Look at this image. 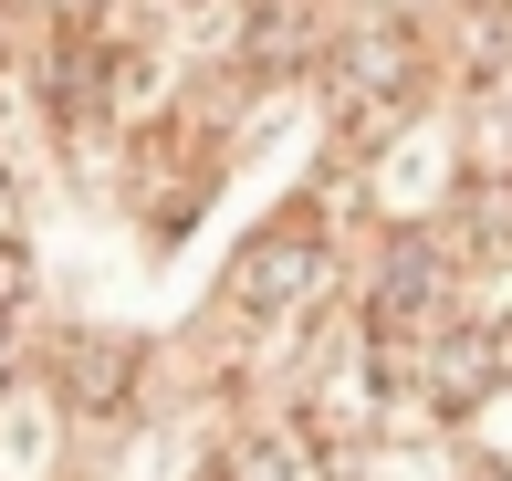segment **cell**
Instances as JSON below:
<instances>
[{
	"label": "cell",
	"mask_w": 512,
	"mask_h": 481,
	"mask_svg": "<svg viewBox=\"0 0 512 481\" xmlns=\"http://www.w3.org/2000/svg\"><path fill=\"white\" fill-rule=\"evenodd\" d=\"M324 220L314 210H283V220H262V231L241 241V262H230V283H220V304L241 314V325H283L293 304H314V283H324Z\"/></svg>",
	"instance_id": "6da1fadb"
},
{
	"label": "cell",
	"mask_w": 512,
	"mask_h": 481,
	"mask_svg": "<svg viewBox=\"0 0 512 481\" xmlns=\"http://www.w3.org/2000/svg\"><path fill=\"white\" fill-rule=\"evenodd\" d=\"M439 293H450V283H439V262H429V251H408V262H387V283H377V335H429L418 314H429Z\"/></svg>",
	"instance_id": "7a4b0ae2"
},
{
	"label": "cell",
	"mask_w": 512,
	"mask_h": 481,
	"mask_svg": "<svg viewBox=\"0 0 512 481\" xmlns=\"http://www.w3.org/2000/svg\"><path fill=\"white\" fill-rule=\"evenodd\" d=\"M220 481H304V461H293L283 429H262V440H241V450L220 461Z\"/></svg>",
	"instance_id": "3957f363"
},
{
	"label": "cell",
	"mask_w": 512,
	"mask_h": 481,
	"mask_svg": "<svg viewBox=\"0 0 512 481\" xmlns=\"http://www.w3.org/2000/svg\"><path fill=\"white\" fill-rule=\"evenodd\" d=\"M21 304H32V262H21V251L0 241V356H11V325H21Z\"/></svg>",
	"instance_id": "277c9868"
}]
</instances>
